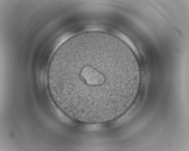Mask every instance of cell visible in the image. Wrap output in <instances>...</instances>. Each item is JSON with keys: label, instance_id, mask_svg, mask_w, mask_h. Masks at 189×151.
I'll use <instances>...</instances> for the list:
<instances>
[{"label": "cell", "instance_id": "6da1fadb", "mask_svg": "<svg viewBox=\"0 0 189 151\" xmlns=\"http://www.w3.org/2000/svg\"><path fill=\"white\" fill-rule=\"evenodd\" d=\"M110 50L97 45H72L61 52L47 78L64 100L77 108L108 107L113 79Z\"/></svg>", "mask_w": 189, "mask_h": 151}, {"label": "cell", "instance_id": "7a4b0ae2", "mask_svg": "<svg viewBox=\"0 0 189 151\" xmlns=\"http://www.w3.org/2000/svg\"><path fill=\"white\" fill-rule=\"evenodd\" d=\"M96 33V32H89V33ZM80 34L79 35L78 34H77V35L80 36V35L81 34Z\"/></svg>", "mask_w": 189, "mask_h": 151}]
</instances>
